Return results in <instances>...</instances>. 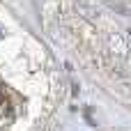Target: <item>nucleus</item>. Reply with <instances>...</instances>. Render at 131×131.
Instances as JSON below:
<instances>
[]
</instances>
